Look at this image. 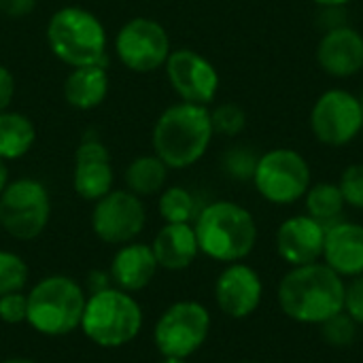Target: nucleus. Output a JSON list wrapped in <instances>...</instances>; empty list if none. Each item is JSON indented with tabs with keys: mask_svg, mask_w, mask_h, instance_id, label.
Returning <instances> with one entry per match:
<instances>
[{
	"mask_svg": "<svg viewBox=\"0 0 363 363\" xmlns=\"http://www.w3.org/2000/svg\"><path fill=\"white\" fill-rule=\"evenodd\" d=\"M347 283L328 264L291 268L279 285L281 311L302 325H321L345 311Z\"/></svg>",
	"mask_w": 363,
	"mask_h": 363,
	"instance_id": "1",
	"label": "nucleus"
},
{
	"mask_svg": "<svg viewBox=\"0 0 363 363\" xmlns=\"http://www.w3.org/2000/svg\"><path fill=\"white\" fill-rule=\"evenodd\" d=\"M211 111L202 104L179 102L168 106L153 125V151L172 170L198 164L213 143Z\"/></svg>",
	"mask_w": 363,
	"mask_h": 363,
	"instance_id": "2",
	"label": "nucleus"
},
{
	"mask_svg": "<svg viewBox=\"0 0 363 363\" xmlns=\"http://www.w3.org/2000/svg\"><path fill=\"white\" fill-rule=\"evenodd\" d=\"M194 230L200 253L221 264L242 262L253 253L257 242L253 215L230 200H217L198 211Z\"/></svg>",
	"mask_w": 363,
	"mask_h": 363,
	"instance_id": "3",
	"label": "nucleus"
},
{
	"mask_svg": "<svg viewBox=\"0 0 363 363\" xmlns=\"http://www.w3.org/2000/svg\"><path fill=\"white\" fill-rule=\"evenodd\" d=\"M85 302V289L74 279L66 274L45 277L28 291L26 323L40 336H68L81 328Z\"/></svg>",
	"mask_w": 363,
	"mask_h": 363,
	"instance_id": "4",
	"label": "nucleus"
},
{
	"mask_svg": "<svg viewBox=\"0 0 363 363\" xmlns=\"http://www.w3.org/2000/svg\"><path fill=\"white\" fill-rule=\"evenodd\" d=\"M145 315L136 298L119 287H106L87 296L81 332L102 349H119L138 338Z\"/></svg>",
	"mask_w": 363,
	"mask_h": 363,
	"instance_id": "5",
	"label": "nucleus"
},
{
	"mask_svg": "<svg viewBox=\"0 0 363 363\" xmlns=\"http://www.w3.org/2000/svg\"><path fill=\"white\" fill-rule=\"evenodd\" d=\"M47 45L66 66L102 64L106 57V28L83 6H62L47 23Z\"/></svg>",
	"mask_w": 363,
	"mask_h": 363,
	"instance_id": "6",
	"label": "nucleus"
},
{
	"mask_svg": "<svg viewBox=\"0 0 363 363\" xmlns=\"http://www.w3.org/2000/svg\"><path fill=\"white\" fill-rule=\"evenodd\" d=\"M257 194L279 206H289L302 200L313 185V172L306 157L289 147H277L259 155L253 174Z\"/></svg>",
	"mask_w": 363,
	"mask_h": 363,
	"instance_id": "7",
	"label": "nucleus"
},
{
	"mask_svg": "<svg viewBox=\"0 0 363 363\" xmlns=\"http://www.w3.org/2000/svg\"><path fill=\"white\" fill-rule=\"evenodd\" d=\"M51 219L47 187L30 177L6 183L0 194V230L11 238L28 242L38 238Z\"/></svg>",
	"mask_w": 363,
	"mask_h": 363,
	"instance_id": "8",
	"label": "nucleus"
},
{
	"mask_svg": "<svg viewBox=\"0 0 363 363\" xmlns=\"http://www.w3.org/2000/svg\"><path fill=\"white\" fill-rule=\"evenodd\" d=\"M211 334V313L196 300L170 304L153 328V342L162 357L189 359Z\"/></svg>",
	"mask_w": 363,
	"mask_h": 363,
	"instance_id": "9",
	"label": "nucleus"
},
{
	"mask_svg": "<svg viewBox=\"0 0 363 363\" xmlns=\"http://www.w3.org/2000/svg\"><path fill=\"white\" fill-rule=\"evenodd\" d=\"M170 51V36L166 28L151 17H134L125 21L115 36V53L119 62L138 74L162 68Z\"/></svg>",
	"mask_w": 363,
	"mask_h": 363,
	"instance_id": "10",
	"label": "nucleus"
},
{
	"mask_svg": "<svg viewBox=\"0 0 363 363\" xmlns=\"http://www.w3.org/2000/svg\"><path fill=\"white\" fill-rule=\"evenodd\" d=\"M311 130L321 145L345 147L363 132L362 102L347 89L323 91L311 108Z\"/></svg>",
	"mask_w": 363,
	"mask_h": 363,
	"instance_id": "11",
	"label": "nucleus"
},
{
	"mask_svg": "<svg viewBox=\"0 0 363 363\" xmlns=\"http://www.w3.org/2000/svg\"><path fill=\"white\" fill-rule=\"evenodd\" d=\"M147 211L143 200L128 189H113L91 211V230L106 245H128L145 230Z\"/></svg>",
	"mask_w": 363,
	"mask_h": 363,
	"instance_id": "12",
	"label": "nucleus"
},
{
	"mask_svg": "<svg viewBox=\"0 0 363 363\" xmlns=\"http://www.w3.org/2000/svg\"><path fill=\"white\" fill-rule=\"evenodd\" d=\"M166 77L183 102L208 106L219 91L217 68L194 49L170 51L166 64Z\"/></svg>",
	"mask_w": 363,
	"mask_h": 363,
	"instance_id": "13",
	"label": "nucleus"
},
{
	"mask_svg": "<svg viewBox=\"0 0 363 363\" xmlns=\"http://www.w3.org/2000/svg\"><path fill=\"white\" fill-rule=\"evenodd\" d=\"M264 298V283L257 270L242 262L228 264L215 281V302L230 319L251 317Z\"/></svg>",
	"mask_w": 363,
	"mask_h": 363,
	"instance_id": "14",
	"label": "nucleus"
},
{
	"mask_svg": "<svg viewBox=\"0 0 363 363\" xmlns=\"http://www.w3.org/2000/svg\"><path fill=\"white\" fill-rule=\"evenodd\" d=\"M113 164L106 145L98 138H83L74 151L72 187L79 198L87 202H98L108 191H113Z\"/></svg>",
	"mask_w": 363,
	"mask_h": 363,
	"instance_id": "15",
	"label": "nucleus"
},
{
	"mask_svg": "<svg viewBox=\"0 0 363 363\" xmlns=\"http://www.w3.org/2000/svg\"><path fill=\"white\" fill-rule=\"evenodd\" d=\"M328 225L311 215H294L277 230V251L291 268L315 264L323 257Z\"/></svg>",
	"mask_w": 363,
	"mask_h": 363,
	"instance_id": "16",
	"label": "nucleus"
},
{
	"mask_svg": "<svg viewBox=\"0 0 363 363\" xmlns=\"http://www.w3.org/2000/svg\"><path fill=\"white\" fill-rule=\"evenodd\" d=\"M321 70L334 79H349L363 70V34L351 26L330 28L317 45Z\"/></svg>",
	"mask_w": 363,
	"mask_h": 363,
	"instance_id": "17",
	"label": "nucleus"
},
{
	"mask_svg": "<svg viewBox=\"0 0 363 363\" xmlns=\"http://www.w3.org/2000/svg\"><path fill=\"white\" fill-rule=\"evenodd\" d=\"M323 264L342 279L363 274V225L355 221H336L328 225L323 245Z\"/></svg>",
	"mask_w": 363,
	"mask_h": 363,
	"instance_id": "18",
	"label": "nucleus"
},
{
	"mask_svg": "<svg viewBox=\"0 0 363 363\" xmlns=\"http://www.w3.org/2000/svg\"><path fill=\"white\" fill-rule=\"evenodd\" d=\"M157 270H160V266H157L151 245L134 240V242L121 245L117 249V253L113 255V262H111L108 277H111L113 287L134 294V291L145 289L153 281Z\"/></svg>",
	"mask_w": 363,
	"mask_h": 363,
	"instance_id": "19",
	"label": "nucleus"
},
{
	"mask_svg": "<svg viewBox=\"0 0 363 363\" xmlns=\"http://www.w3.org/2000/svg\"><path fill=\"white\" fill-rule=\"evenodd\" d=\"M151 249L157 266L170 272L189 268L200 253L196 230L191 223H166L155 234Z\"/></svg>",
	"mask_w": 363,
	"mask_h": 363,
	"instance_id": "20",
	"label": "nucleus"
},
{
	"mask_svg": "<svg viewBox=\"0 0 363 363\" xmlns=\"http://www.w3.org/2000/svg\"><path fill=\"white\" fill-rule=\"evenodd\" d=\"M108 94V72L104 62L72 68L64 81V100L77 111L98 108Z\"/></svg>",
	"mask_w": 363,
	"mask_h": 363,
	"instance_id": "21",
	"label": "nucleus"
},
{
	"mask_svg": "<svg viewBox=\"0 0 363 363\" xmlns=\"http://www.w3.org/2000/svg\"><path fill=\"white\" fill-rule=\"evenodd\" d=\"M36 143V128L23 113L4 111L0 113V157L13 162L30 153Z\"/></svg>",
	"mask_w": 363,
	"mask_h": 363,
	"instance_id": "22",
	"label": "nucleus"
},
{
	"mask_svg": "<svg viewBox=\"0 0 363 363\" xmlns=\"http://www.w3.org/2000/svg\"><path fill=\"white\" fill-rule=\"evenodd\" d=\"M168 166L157 155H140L125 168V187L138 198L162 194L168 181Z\"/></svg>",
	"mask_w": 363,
	"mask_h": 363,
	"instance_id": "23",
	"label": "nucleus"
},
{
	"mask_svg": "<svg viewBox=\"0 0 363 363\" xmlns=\"http://www.w3.org/2000/svg\"><path fill=\"white\" fill-rule=\"evenodd\" d=\"M304 206H306V215L321 221L323 225H332L340 219L347 202L338 183L321 181L308 187L304 196Z\"/></svg>",
	"mask_w": 363,
	"mask_h": 363,
	"instance_id": "24",
	"label": "nucleus"
},
{
	"mask_svg": "<svg viewBox=\"0 0 363 363\" xmlns=\"http://www.w3.org/2000/svg\"><path fill=\"white\" fill-rule=\"evenodd\" d=\"M157 208L166 223H191V219H196L198 215L194 194L179 185L166 187L162 191Z\"/></svg>",
	"mask_w": 363,
	"mask_h": 363,
	"instance_id": "25",
	"label": "nucleus"
},
{
	"mask_svg": "<svg viewBox=\"0 0 363 363\" xmlns=\"http://www.w3.org/2000/svg\"><path fill=\"white\" fill-rule=\"evenodd\" d=\"M30 270L21 255L13 251H0V298L6 294L23 291Z\"/></svg>",
	"mask_w": 363,
	"mask_h": 363,
	"instance_id": "26",
	"label": "nucleus"
},
{
	"mask_svg": "<svg viewBox=\"0 0 363 363\" xmlns=\"http://www.w3.org/2000/svg\"><path fill=\"white\" fill-rule=\"evenodd\" d=\"M211 123H213V132L221 134V136H238L245 132L247 128V113L242 106L234 104V102H223L219 106H215L211 111Z\"/></svg>",
	"mask_w": 363,
	"mask_h": 363,
	"instance_id": "27",
	"label": "nucleus"
},
{
	"mask_svg": "<svg viewBox=\"0 0 363 363\" xmlns=\"http://www.w3.org/2000/svg\"><path fill=\"white\" fill-rule=\"evenodd\" d=\"M257 160H259V155L251 147L238 145V147H232L225 151L223 170H225V174H230L236 181H253Z\"/></svg>",
	"mask_w": 363,
	"mask_h": 363,
	"instance_id": "28",
	"label": "nucleus"
},
{
	"mask_svg": "<svg viewBox=\"0 0 363 363\" xmlns=\"http://www.w3.org/2000/svg\"><path fill=\"white\" fill-rule=\"evenodd\" d=\"M321 336L328 345L345 349V347L353 345V340L357 338V323L342 311L336 317L321 323Z\"/></svg>",
	"mask_w": 363,
	"mask_h": 363,
	"instance_id": "29",
	"label": "nucleus"
},
{
	"mask_svg": "<svg viewBox=\"0 0 363 363\" xmlns=\"http://www.w3.org/2000/svg\"><path fill=\"white\" fill-rule=\"evenodd\" d=\"M338 187L345 196L347 206L363 211V162L345 168V172L340 174Z\"/></svg>",
	"mask_w": 363,
	"mask_h": 363,
	"instance_id": "30",
	"label": "nucleus"
},
{
	"mask_svg": "<svg viewBox=\"0 0 363 363\" xmlns=\"http://www.w3.org/2000/svg\"><path fill=\"white\" fill-rule=\"evenodd\" d=\"M28 317V294L15 291L0 298V321L9 325L23 323Z\"/></svg>",
	"mask_w": 363,
	"mask_h": 363,
	"instance_id": "31",
	"label": "nucleus"
},
{
	"mask_svg": "<svg viewBox=\"0 0 363 363\" xmlns=\"http://www.w3.org/2000/svg\"><path fill=\"white\" fill-rule=\"evenodd\" d=\"M345 313L357 325H363V274L353 277L347 283V291H345Z\"/></svg>",
	"mask_w": 363,
	"mask_h": 363,
	"instance_id": "32",
	"label": "nucleus"
},
{
	"mask_svg": "<svg viewBox=\"0 0 363 363\" xmlns=\"http://www.w3.org/2000/svg\"><path fill=\"white\" fill-rule=\"evenodd\" d=\"M36 9V0H0V15L9 19L28 17Z\"/></svg>",
	"mask_w": 363,
	"mask_h": 363,
	"instance_id": "33",
	"label": "nucleus"
},
{
	"mask_svg": "<svg viewBox=\"0 0 363 363\" xmlns=\"http://www.w3.org/2000/svg\"><path fill=\"white\" fill-rule=\"evenodd\" d=\"M15 96V77L13 72L0 64V113H4Z\"/></svg>",
	"mask_w": 363,
	"mask_h": 363,
	"instance_id": "34",
	"label": "nucleus"
},
{
	"mask_svg": "<svg viewBox=\"0 0 363 363\" xmlns=\"http://www.w3.org/2000/svg\"><path fill=\"white\" fill-rule=\"evenodd\" d=\"M111 285H113V283H111L108 272H102V270L89 272V283H87V287L91 289V294H94V291H100V289H106V287H111Z\"/></svg>",
	"mask_w": 363,
	"mask_h": 363,
	"instance_id": "35",
	"label": "nucleus"
},
{
	"mask_svg": "<svg viewBox=\"0 0 363 363\" xmlns=\"http://www.w3.org/2000/svg\"><path fill=\"white\" fill-rule=\"evenodd\" d=\"M313 2L319 4V6H323V9H342L349 2H353V0H313Z\"/></svg>",
	"mask_w": 363,
	"mask_h": 363,
	"instance_id": "36",
	"label": "nucleus"
},
{
	"mask_svg": "<svg viewBox=\"0 0 363 363\" xmlns=\"http://www.w3.org/2000/svg\"><path fill=\"white\" fill-rule=\"evenodd\" d=\"M6 183H9V168H6V162L0 157V194L6 187Z\"/></svg>",
	"mask_w": 363,
	"mask_h": 363,
	"instance_id": "37",
	"label": "nucleus"
},
{
	"mask_svg": "<svg viewBox=\"0 0 363 363\" xmlns=\"http://www.w3.org/2000/svg\"><path fill=\"white\" fill-rule=\"evenodd\" d=\"M0 363H36L32 362V359H28V357H11V359H4V362Z\"/></svg>",
	"mask_w": 363,
	"mask_h": 363,
	"instance_id": "38",
	"label": "nucleus"
},
{
	"mask_svg": "<svg viewBox=\"0 0 363 363\" xmlns=\"http://www.w3.org/2000/svg\"><path fill=\"white\" fill-rule=\"evenodd\" d=\"M162 363H187V359H179V357H164Z\"/></svg>",
	"mask_w": 363,
	"mask_h": 363,
	"instance_id": "39",
	"label": "nucleus"
},
{
	"mask_svg": "<svg viewBox=\"0 0 363 363\" xmlns=\"http://www.w3.org/2000/svg\"><path fill=\"white\" fill-rule=\"evenodd\" d=\"M359 102H362V115H363V96H362V98H359Z\"/></svg>",
	"mask_w": 363,
	"mask_h": 363,
	"instance_id": "40",
	"label": "nucleus"
},
{
	"mask_svg": "<svg viewBox=\"0 0 363 363\" xmlns=\"http://www.w3.org/2000/svg\"><path fill=\"white\" fill-rule=\"evenodd\" d=\"M238 363H259V362H238Z\"/></svg>",
	"mask_w": 363,
	"mask_h": 363,
	"instance_id": "41",
	"label": "nucleus"
}]
</instances>
